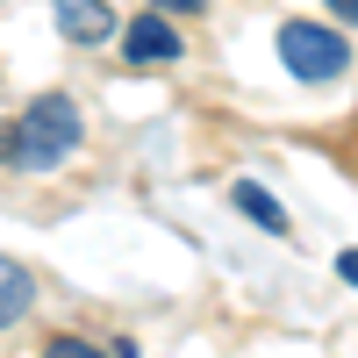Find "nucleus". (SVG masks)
<instances>
[{
    "label": "nucleus",
    "mask_w": 358,
    "mask_h": 358,
    "mask_svg": "<svg viewBox=\"0 0 358 358\" xmlns=\"http://www.w3.org/2000/svg\"><path fill=\"white\" fill-rule=\"evenodd\" d=\"M79 136H86V122H79L72 94H43V101H29V115L15 122V165L22 172H57L79 151Z\"/></svg>",
    "instance_id": "obj_1"
},
{
    "label": "nucleus",
    "mask_w": 358,
    "mask_h": 358,
    "mask_svg": "<svg viewBox=\"0 0 358 358\" xmlns=\"http://www.w3.org/2000/svg\"><path fill=\"white\" fill-rule=\"evenodd\" d=\"M280 57H287V72L308 79V86H330V79L351 72V43L330 22H280Z\"/></svg>",
    "instance_id": "obj_2"
},
{
    "label": "nucleus",
    "mask_w": 358,
    "mask_h": 358,
    "mask_svg": "<svg viewBox=\"0 0 358 358\" xmlns=\"http://www.w3.org/2000/svg\"><path fill=\"white\" fill-rule=\"evenodd\" d=\"M115 22H122V15H115L108 0H57V36H65V43H108Z\"/></svg>",
    "instance_id": "obj_3"
},
{
    "label": "nucleus",
    "mask_w": 358,
    "mask_h": 358,
    "mask_svg": "<svg viewBox=\"0 0 358 358\" xmlns=\"http://www.w3.org/2000/svg\"><path fill=\"white\" fill-rule=\"evenodd\" d=\"M122 50H129V65H165V57H179V29L158 22V8H151L143 22L122 29Z\"/></svg>",
    "instance_id": "obj_4"
},
{
    "label": "nucleus",
    "mask_w": 358,
    "mask_h": 358,
    "mask_svg": "<svg viewBox=\"0 0 358 358\" xmlns=\"http://www.w3.org/2000/svg\"><path fill=\"white\" fill-rule=\"evenodd\" d=\"M29 301H36V280H29V265H15L8 251H0V330H8V322H22Z\"/></svg>",
    "instance_id": "obj_5"
},
{
    "label": "nucleus",
    "mask_w": 358,
    "mask_h": 358,
    "mask_svg": "<svg viewBox=\"0 0 358 358\" xmlns=\"http://www.w3.org/2000/svg\"><path fill=\"white\" fill-rule=\"evenodd\" d=\"M229 201H236V208H244V215H251L258 229H273V236H287V208H280L273 194H265V187H258V179H236V187H229Z\"/></svg>",
    "instance_id": "obj_6"
},
{
    "label": "nucleus",
    "mask_w": 358,
    "mask_h": 358,
    "mask_svg": "<svg viewBox=\"0 0 358 358\" xmlns=\"http://www.w3.org/2000/svg\"><path fill=\"white\" fill-rule=\"evenodd\" d=\"M43 358H108V351L86 337H43Z\"/></svg>",
    "instance_id": "obj_7"
},
{
    "label": "nucleus",
    "mask_w": 358,
    "mask_h": 358,
    "mask_svg": "<svg viewBox=\"0 0 358 358\" xmlns=\"http://www.w3.org/2000/svg\"><path fill=\"white\" fill-rule=\"evenodd\" d=\"M158 15H201V0H151Z\"/></svg>",
    "instance_id": "obj_8"
},
{
    "label": "nucleus",
    "mask_w": 358,
    "mask_h": 358,
    "mask_svg": "<svg viewBox=\"0 0 358 358\" xmlns=\"http://www.w3.org/2000/svg\"><path fill=\"white\" fill-rule=\"evenodd\" d=\"M337 280H344V287H358V251H344V258H337Z\"/></svg>",
    "instance_id": "obj_9"
},
{
    "label": "nucleus",
    "mask_w": 358,
    "mask_h": 358,
    "mask_svg": "<svg viewBox=\"0 0 358 358\" xmlns=\"http://www.w3.org/2000/svg\"><path fill=\"white\" fill-rule=\"evenodd\" d=\"M0 158L15 165V122H0Z\"/></svg>",
    "instance_id": "obj_10"
},
{
    "label": "nucleus",
    "mask_w": 358,
    "mask_h": 358,
    "mask_svg": "<svg viewBox=\"0 0 358 358\" xmlns=\"http://www.w3.org/2000/svg\"><path fill=\"white\" fill-rule=\"evenodd\" d=\"M330 8H337V15H344V22H358V0H330Z\"/></svg>",
    "instance_id": "obj_11"
}]
</instances>
